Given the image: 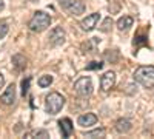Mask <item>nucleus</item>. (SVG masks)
Masks as SVG:
<instances>
[{"mask_svg": "<svg viewBox=\"0 0 154 139\" xmlns=\"http://www.w3.org/2000/svg\"><path fill=\"white\" fill-rule=\"evenodd\" d=\"M114 85H116V74L112 71H108V73H105L103 76H102V79H100V88L103 91H109Z\"/></svg>", "mask_w": 154, "mask_h": 139, "instance_id": "6e6552de", "label": "nucleus"}, {"mask_svg": "<svg viewBox=\"0 0 154 139\" xmlns=\"http://www.w3.org/2000/svg\"><path fill=\"white\" fill-rule=\"evenodd\" d=\"M59 125H60L62 136H63V137H69V136H71V133H72V130H74L71 119H68V118H63V119H60V121H59Z\"/></svg>", "mask_w": 154, "mask_h": 139, "instance_id": "9b49d317", "label": "nucleus"}, {"mask_svg": "<svg viewBox=\"0 0 154 139\" xmlns=\"http://www.w3.org/2000/svg\"><path fill=\"white\" fill-rule=\"evenodd\" d=\"M66 11L72 16H80V14L85 12V3L82 2V0H72Z\"/></svg>", "mask_w": 154, "mask_h": 139, "instance_id": "9d476101", "label": "nucleus"}, {"mask_svg": "<svg viewBox=\"0 0 154 139\" xmlns=\"http://www.w3.org/2000/svg\"><path fill=\"white\" fill-rule=\"evenodd\" d=\"M83 136L85 137H103L105 136V128H96L93 131H86Z\"/></svg>", "mask_w": 154, "mask_h": 139, "instance_id": "f3484780", "label": "nucleus"}, {"mask_svg": "<svg viewBox=\"0 0 154 139\" xmlns=\"http://www.w3.org/2000/svg\"><path fill=\"white\" fill-rule=\"evenodd\" d=\"M25 137L28 139H34V137H38V139H48L49 137V133L46 130H31L25 134Z\"/></svg>", "mask_w": 154, "mask_h": 139, "instance_id": "2eb2a0df", "label": "nucleus"}, {"mask_svg": "<svg viewBox=\"0 0 154 139\" xmlns=\"http://www.w3.org/2000/svg\"><path fill=\"white\" fill-rule=\"evenodd\" d=\"M12 65H14V68L17 71H22L26 68V57H25L23 54H16L12 56Z\"/></svg>", "mask_w": 154, "mask_h": 139, "instance_id": "4468645a", "label": "nucleus"}, {"mask_svg": "<svg viewBox=\"0 0 154 139\" xmlns=\"http://www.w3.org/2000/svg\"><path fill=\"white\" fill-rule=\"evenodd\" d=\"M143 43H146L145 36H139V37H134V45H143Z\"/></svg>", "mask_w": 154, "mask_h": 139, "instance_id": "4be33fe9", "label": "nucleus"}, {"mask_svg": "<svg viewBox=\"0 0 154 139\" xmlns=\"http://www.w3.org/2000/svg\"><path fill=\"white\" fill-rule=\"evenodd\" d=\"M133 23H134L133 17L123 16V17H120V19L117 20V28H119V31H128V30L133 27Z\"/></svg>", "mask_w": 154, "mask_h": 139, "instance_id": "ddd939ff", "label": "nucleus"}, {"mask_svg": "<svg viewBox=\"0 0 154 139\" xmlns=\"http://www.w3.org/2000/svg\"><path fill=\"white\" fill-rule=\"evenodd\" d=\"M57 2H59V6H60V8L68 9V6H69V3L72 2V0H57Z\"/></svg>", "mask_w": 154, "mask_h": 139, "instance_id": "5701e85b", "label": "nucleus"}, {"mask_svg": "<svg viewBox=\"0 0 154 139\" xmlns=\"http://www.w3.org/2000/svg\"><path fill=\"white\" fill-rule=\"evenodd\" d=\"M14 100H16V87H14V84H11L6 87L5 93L0 96V102L3 105H12Z\"/></svg>", "mask_w": 154, "mask_h": 139, "instance_id": "0eeeda50", "label": "nucleus"}, {"mask_svg": "<svg viewBox=\"0 0 154 139\" xmlns=\"http://www.w3.org/2000/svg\"><path fill=\"white\" fill-rule=\"evenodd\" d=\"M131 128H133L131 121L126 119V118H120L117 122H116V130H117L119 133H128Z\"/></svg>", "mask_w": 154, "mask_h": 139, "instance_id": "f8f14e48", "label": "nucleus"}, {"mask_svg": "<svg viewBox=\"0 0 154 139\" xmlns=\"http://www.w3.org/2000/svg\"><path fill=\"white\" fill-rule=\"evenodd\" d=\"M38 87L40 88H46V87H49L51 84H53V76H49V74H45V76H42L40 79H38Z\"/></svg>", "mask_w": 154, "mask_h": 139, "instance_id": "dca6fc26", "label": "nucleus"}, {"mask_svg": "<svg viewBox=\"0 0 154 139\" xmlns=\"http://www.w3.org/2000/svg\"><path fill=\"white\" fill-rule=\"evenodd\" d=\"M97 42H99V39H96V37H94V39H93V43H97ZM85 46H91V53H94L96 48H94V45H91V42H89L88 45H85Z\"/></svg>", "mask_w": 154, "mask_h": 139, "instance_id": "b1692460", "label": "nucleus"}, {"mask_svg": "<svg viewBox=\"0 0 154 139\" xmlns=\"http://www.w3.org/2000/svg\"><path fill=\"white\" fill-rule=\"evenodd\" d=\"M3 8H5V3H3V2H2V0H0V11H2V9H3Z\"/></svg>", "mask_w": 154, "mask_h": 139, "instance_id": "a878e982", "label": "nucleus"}, {"mask_svg": "<svg viewBox=\"0 0 154 139\" xmlns=\"http://www.w3.org/2000/svg\"><path fill=\"white\" fill-rule=\"evenodd\" d=\"M74 90L75 93L82 96V97H88L93 93V82L89 77H80L74 82Z\"/></svg>", "mask_w": 154, "mask_h": 139, "instance_id": "20e7f679", "label": "nucleus"}, {"mask_svg": "<svg viewBox=\"0 0 154 139\" xmlns=\"http://www.w3.org/2000/svg\"><path fill=\"white\" fill-rule=\"evenodd\" d=\"M5 85V76L2 74V73H0V88H2Z\"/></svg>", "mask_w": 154, "mask_h": 139, "instance_id": "393cba45", "label": "nucleus"}, {"mask_svg": "<svg viewBox=\"0 0 154 139\" xmlns=\"http://www.w3.org/2000/svg\"><path fill=\"white\" fill-rule=\"evenodd\" d=\"M102 67H103L102 62H91L89 65H86V70H100Z\"/></svg>", "mask_w": 154, "mask_h": 139, "instance_id": "412c9836", "label": "nucleus"}, {"mask_svg": "<svg viewBox=\"0 0 154 139\" xmlns=\"http://www.w3.org/2000/svg\"><path fill=\"white\" fill-rule=\"evenodd\" d=\"M111 27H112V19H111V17H106V19L103 20V23H102L100 31H102V33H108V31L111 30Z\"/></svg>", "mask_w": 154, "mask_h": 139, "instance_id": "a211bd4d", "label": "nucleus"}, {"mask_svg": "<svg viewBox=\"0 0 154 139\" xmlns=\"http://www.w3.org/2000/svg\"><path fill=\"white\" fill-rule=\"evenodd\" d=\"M49 25H51V17H49V14H46L45 11H35L34 16H32V19H31L29 23H28V27H29V30L34 31V33H42V31H45V30L49 27Z\"/></svg>", "mask_w": 154, "mask_h": 139, "instance_id": "f03ea898", "label": "nucleus"}, {"mask_svg": "<svg viewBox=\"0 0 154 139\" xmlns=\"http://www.w3.org/2000/svg\"><path fill=\"white\" fill-rule=\"evenodd\" d=\"M65 39H66V36H65V31H63L62 27H56L49 31V36H48V42L51 46H60L65 43Z\"/></svg>", "mask_w": 154, "mask_h": 139, "instance_id": "39448f33", "label": "nucleus"}, {"mask_svg": "<svg viewBox=\"0 0 154 139\" xmlns=\"http://www.w3.org/2000/svg\"><path fill=\"white\" fill-rule=\"evenodd\" d=\"M97 116L94 115V113H85V115L79 116V119H77V124L80 125V127H91V125H96L97 124Z\"/></svg>", "mask_w": 154, "mask_h": 139, "instance_id": "1a4fd4ad", "label": "nucleus"}, {"mask_svg": "<svg viewBox=\"0 0 154 139\" xmlns=\"http://www.w3.org/2000/svg\"><path fill=\"white\" fill-rule=\"evenodd\" d=\"M29 82H31V77H29V76L22 81V96H25V94L28 93V90H29Z\"/></svg>", "mask_w": 154, "mask_h": 139, "instance_id": "6ab92c4d", "label": "nucleus"}, {"mask_svg": "<svg viewBox=\"0 0 154 139\" xmlns=\"http://www.w3.org/2000/svg\"><path fill=\"white\" fill-rule=\"evenodd\" d=\"M65 105V97H63L60 93H49L46 96V100H45V110L49 115H57V113L63 108Z\"/></svg>", "mask_w": 154, "mask_h": 139, "instance_id": "7ed1b4c3", "label": "nucleus"}, {"mask_svg": "<svg viewBox=\"0 0 154 139\" xmlns=\"http://www.w3.org/2000/svg\"><path fill=\"white\" fill-rule=\"evenodd\" d=\"M134 81L140 85H143L145 88H152L154 87V67H139L134 71Z\"/></svg>", "mask_w": 154, "mask_h": 139, "instance_id": "f257e3e1", "label": "nucleus"}, {"mask_svg": "<svg viewBox=\"0 0 154 139\" xmlns=\"http://www.w3.org/2000/svg\"><path fill=\"white\" fill-rule=\"evenodd\" d=\"M100 20V14L99 12H93V14L86 16L82 22H80V27L83 31H93L97 27V22Z\"/></svg>", "mask_w": 154, "mask_h": 139, "instance_id": "423d86ee", "label": "nucleus"}, {"mask_svg": "<svg viewBox=\"0 0 154 139\" xmlns=\"http://www.w3.org/2000/svg\"><path fill=\"white\" fill-rule=\"evenodd\" d=\"M8 30H9V27H8V23H0V40L2 39H5L6 37V34H8Z\"/></svg>", "mask_w": 154, "mask_h": 139, "instance_id": "aec40b11", "label": "nucleus"}]
</instances>
